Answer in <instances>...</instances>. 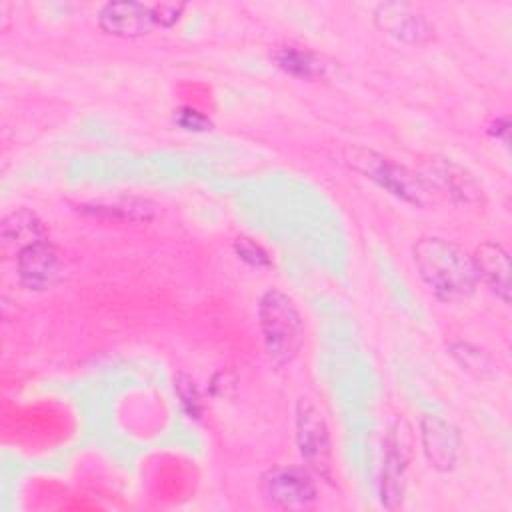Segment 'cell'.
<instances>
[{
  "instance_id": "obj_2",
  "label": "cell",
  "mask_w": 512,
  "mask_h": 512,
  "mask_svg": "<svg viewBox=\"0 0 512 512\" xmlns=\"http://www.w3.org/2000/svg\"><path fill=\"white\" fill-rule=\"evenodd\" d=\"M264 348L274 366L290 364L302 346L304 330L294 302L280 290H268L258 306Z\"/></svg>"
},
{
  "instance_id": "obj_5",
  "label": "cell",
  "mask_w": 512,
  "mask_h": 512,
  "mask_svg": "<svg viewBox=\"0 0 512 512\" xmlns=\"http://www.w3.org/2000/svg\"><path fill=\"white\" fill-rule=\"evenodd\" d=\"M296 440L302 460L320 476L330 474V436L322 414L308 402L300 400L296 408Z\"/></svg>"
},
{
  "instance_id": "obj_4",
  "label": "cell",
  "mask_w": 512,
  "mask_h": 512,
  "mask_svg": "<svg viewBox=\"0 0 512 512\" xmlns=\"http://www.w3.org/2000/svg\"><path fill=\"white\" fill-rule=\"evenodd\" d=\"M264 500L284 510H306L316 502V484L304 468L276 466L262 476Z\"/></svg>"
},
{
  "instance_id": "obj_13",
  "label": "cell",
  "mask_w": 512,
  "mask_h": 512,
  "mask_svg": "<svg viewBox=\"0 0 512 512\" xmlns=\"http://www.w3.org/2000/svg\"><path fill=\"white\" fill-rule=\"evenodd\" d=\"M274 60L282 70H286L292 76H300V78H314L322 70L318 60L310 52L296 48V46L278 48L274 52Z\"/></svg>"
},
{
  "instance_id": "obj_17",
  "label": "cell",
  "mask_w": 512,
  "mask_h": 512,
  "mask_svg": "<svg viewBox=\"0 0 512 512\" xmlns=\"http://www.w3.org/2000/svg\"><path fill=\"white\" fill-rule=\"evenodd\" d=\"M182 8H184L182 4H156V6H152L156 24H160V26H172V24L178 20Z\"/></svg>"
},
{
  "instance_id": "obj_9",
  "label": "cell",
  "mask_w": 512,
  "mask_h": 512,
  "mask_svg": "<svg viewBox=\"0 0 512 512\" xmlns=\"http://www.w3.org/2000/svg\"><path fill=\"white\" fill-rule=\"evenodd\" d=\"M16 268L20 282L30 290H44L54 284L58 276V254L46 240L26 246L16 254Z\"/></svg>"
},
{
  "instance_id": "obj_10",
  "label": "cell",
  "mask_w": 512,
  "mask_h": 512,
  "mask_svg": "<svg viewBox=\"0 0 512 512\" xmlns=\"http://www.w3.org/2000/svg\"><path fill=\"white\" fill-rule=\"evenodd\" d=\"M478 272V280H484L490 290L502 300H510V258L508 252L494 242H486L472 256Z\"/></svg>"
},
{
  "instance_id": "obj_16",
  "label": "cell",
  "mask_w": 512,
  "mask_h": 512,
  "mask_svg": "<svg viewBox=\"0 0 512 512\" xmlns=\"http://www.w3.org/2000/svg\"><path fill=\"white\" fill-rule=\"evenodd\" d=\"M236 250H238L240 258L246 260V262L252 264V266H266V264H268L266 252H264L260 246H256L254 242L246 240V238H242V240L236 242Z\"/></svg>"
},
{
  "instance_id": "obj_15",
  "label": "cell",
  "mask_w": 512,
  "mask_h": 512,
  "mask_svg": "<svg viewBox=\"0 0 512 512\" xmlns=\"http://www.w3.org/2000/svg\"><path fill=\"white\" fill-rule=\"evenodd\" d=\"M174 122L182 130H188V132H204V130H210V126H212L210 120L194 108H180L174 114Z\"/></svg>"
},
{
  "instance_id": "obj_7",
  "label": "cell",
  "mask_w": 512,
  "mask_h": 512,
  "mask_svg": "<svg viewBox=\"0 0 512 512\" xmlns=\"http://www.w3.org/2000/svg\"><path fill=\"white\" fill-rule=\"evenodd\" d=\"M98 24L106 34L134 38L156 26L152 6L140 2H108L98 12Z\"/></svg>"
},
{
  "instance_id": "obj_6",
  "label": "cell",
  "mask_w": 512,
  "mask_h": 512,
  "mask_svg": "<svg viewBox=\"0 0 512 512\" xmlns=\"http://www.w3.org/2000/svg\"><path fill=\"white\" fill-rule=\"evenodd\" d=\"M376 26L402 42H424L432 34V26L424 14L404 2H386L374 10Z\"/></svg>"
},
{
  "instance_id": "obj_12",
  "label": "cell",
  "mask_w": 512,
  "mask_h": 512,
  "mask_svg": "<svg viewBox=\"0 0 512 512\" xmlns=\"http://www.w3.org/2000/svg\"><path fill=\"white\" fill-rule=\"evenodd\" d=\"M402 444L398 440H392L386 460H384V470H382V504L386 508H398L402 502L404 494V468H406V456L402 454Z\"/></svg>"
},
{
  "instance_id": "obj_11",
  "label": "cell",
  "mask_w": 512,
  "mask_h": 512,
  "mask_svg": "<svg viewBox=\"0 0 512 512\" xmlns=\"http://www.w3.org/2000/svg\"><path fill=\"white\" fill-rule=\"evenodd\" d=\"M0 240H2L4 250H16V254H18L26 246L46 240V230L34 212L18 210L2 220Z\"/></svg>"
},
{
  "instance_id": "obj_1",
  "label": "cell",
  "mask_w": 512,
  "mask_h": 512,
  "mask_svg": "<svg viewBox=\"0 0 512 512\" xmlns=\"http://www.w3.org/2000/svg\"><path fill=\"white\" fill-rule=\"evenodd\" d=\"M414 264L426 286L442 300H460L474 292L478 272L472 256L444 238H420Z\"/></svg>"
},
{
  "instance_id": "obj_14",
  "label": "cell",
  "mask_w": 512,
  "mask_h": 512,
  "mask_svg": "<svg viewBox=\"0 0 512 512\" xmlns=\"http://www.w3.org/2000/svg\"><path fill=\"white\" fill-rule=\"evenodd\" d=\"M176 390H178V396H180L186 412L190 414V418H198L200 416V396H198L194 382L188 376L180 374L176 380Z\"/></svg>"
},
{
  "instance_id": "obj_8",
  "label": "cell",
  "mask_w": 512,
  "mask_h": 512,
  "mask_svg": "<svg viewBox=\"0 0 512 512\" xmlns=\"http://www.w3.org/2000/svg\"><path fill=\"white\" fill-rule=\"evenodd\" d=\"M420 436L430 464L438 470H452L460 450L456 428L436 414H426L420 422Z\"/></svg>"
},
{
  "instance_id": "obj_3",
  "label": "cell",
  "mask_w": 512,
  "mask_h": 512,
  "mask_svg": "<svg viewBox=\"0 0 512 512\" xmlns=\"http://www.w3.org/2000/svg\"><path fill=\"white\" fill-rule=\"evenodd\" d=\"M358 172L374 180L378 186L388 190L390 194L416 204V206H426L432 202V190L428 184L418 178L414 172H410L406 166L392 162L390 158L376 154L372 150L356 148L350 154L348 160Z\"/></svg>"
}]
</instances>
